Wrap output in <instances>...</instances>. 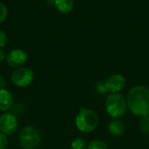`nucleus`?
Here are the masks:
<instances>
[{"mask_svg":"<svg viewBox=\"0 0 149 149\" xmlns=\"http://www.w3.org/2000/svg\"><path fill=\"white\" fill-rule=\"evenodd\" d=\"M127 108L134 115H149V89L144 85L134 86L127 94Z\"/></svg>","mask_w":149,"mask_h":149,"instance_id":"obj_1","label":"nucleus"},{"mask_svg":"<svg viewBox=\"0 0 149 149\" xmlns=\"http://www.w3.org/2000/svg\"><path fill=\"white\" fill-rule=\"evenodd\" d=\"M99 121V116L94 111L81 109L76 117V126L80 132L89 133L97 128Z\"/></svg>","mask_w":149,"mask_h":149,"instance_id":"obj_2","label":"nucleus"},{"mask_svg":"<svg viewBox=\"0 0 149 149\" xmlns=\"http://www.w3.org/2000/svg\"><path fill=\"white\" fill-rule=\"evenodd\" d=\"M106 110L111 117L119 119L127 112V99L119 93H112L106 100Z\"/></svg>","mask_w":149,"mask_h":149,"instance_id":"obj_3","label":"nucleus"},{"mask_svg":"<svg viewBox=\"0 0 149 149\" xmlns=\"http://www.w3.org/2000/svg\"><path fill=\"white\" fill-rule=\"evenodd\" d=\"M41 143L39 131L31 126L24 127L19 134V144L23 149H36Z\"/></svg>","mask_w":149,"mask_h":149,"instance_id":"obj_4","label":"nucleus"},{"mask_svg":"<svg viewBox=\"0 0 149 149\" xmlns=\"http://www.w3.org/2000/svg\"><path fill=\"white\" fill-rule=\"evenodd\" d=\"M34 79L33 71L25 67L16 68L11 74V82L17 87H27L30 85Z\"/></svg>","mask_w":149,"mask_h":149,"instance_id":"obj_5","label":"nucleus"},{"mask_svg":"<svg viewBox=\"0 0 149 149\" xmlns=\"http://www.w3.org/2000/svg\"><path fill=\"white\" fill-rule=\"evenodd\" d=\"M18 127L17 117L11 112H4L0 115V132L5 136L14 134Z\"/></svg>","mask_w":149,"mask_h":149,"instance_id":"obj_6","label":"nucleus"},{"mask_svg":"<svg viewBox=\"0 0 149 149\" xmlns=\"http://www.w3.org/2000/svg\"><path fill=\"white\" fill-rule=\"evenodd\" d=\"M27 59H28V55L26 52L19 48L11 50L6 55L7 64L10 67L15 68H21L24 64H25V62L27 61Z\"/></svg>","mask_w":149,"mask_h":149,"instance_id":"obj_7","label":"nucleus"},{"mask_svg":"<svg viewBox=\"0 0 149 149\" xmlns=\"http://www.w3.org/2000/svg\"><path fill=\"white\" fill-rule=\"evenodd\" d=\"M127 84L125 76L120 74H114L110 76L105 82V86L108 92L118 93L121 91Z\"/></svg>","mask_w":149,"mask_h":149,"instance_id":"obj_8","label":"nucleus"},{"mask_svg":"<svg viewBox=\"0 0 149 149\" xmlns=\"http://www.w3.org/2000/svg\"><path fill=\"white\" fill-rule=\"evenodd\" d=\"M13 96L6 89L0 90V111L6 112L13 106Z\"/></svg>","mask_w":149,"mask_h":149,"instance_id":"obj_9","label":"nucleus"},{"mask_svg":"<svg viewBox=\"0 0 149 149\" xmlns=\"http://www.w3.org/2000/svg\"><path fill=\"white\" fill-rule=\"evenodd\" d=\"M109 132L113 136H120L123 134L125 131V125L124 123L120 120L119 119H114L109 124Z\"/></svg>","mask_w":149,"mask_h":149,"instance_id":"obj_10","label":"nucleus"},{"mask_svg":"<svg viewBox=\"0 0 149 149\" xmlns=\"http://www.w3.org/2000/svg\"><path fill=\"white\" fill-rule=\"evenodd\" d=\"M54 5L60 13L68 14L72 11L74 3L73 0H56Z\"/></svg>","mask_w":149,"mask_h":149,"instance_id":"obj_11","label":"nucleus"},{"mask_svg":"<svg viewBox=\"0 0 149 149\" xmlns=\"http://www.w3.org/2000/svg\"><path fill=\"white\" fill-rule=\"evenodd\" d=\"M139 127L144 135L149 136V115L141 117L139 122Z\"/></svg>","mask_w":149,"mask_h":149,"instance_id":"obj_12","label":"nucleus"},{"mask_svg":"<svg viewBox=\"0 0 149 149\" xmlns=\"http://www.w3.org/2000/svg\"><path fill=\"white\" fill-rule=\"evenodd\" d=\"M87 149H109L107 144L102 141H92L88 145H87Z\"/></svg>","mask_w":149,"mask_h":149,"instance_id":"obj_13","label":"nucleus"},{"mask_svg":"<svg viewBox=\"0 0 149 149\" xmlns=\"http://www.w3.org/2000/svg\"><path fill=\"white\" fill-rule=\"evenodd\" d=\"M72 149H87L86 141L82 138H76L72 142Z\"/></svg>","mask_w":149,"mask_h":149,"instance_id":"obj_14","label":"nucleus"},{"mask_svg":"<svg viewBox=\"0 0 149 149\" xmlns=\"http://www.w3.org/2000/svg\"><path fill=\"white\" fill-rule=\"evenodd\" d=\"M8 16V9L6 5L0 1V24L3 23Z\"/></svg>","mask_w":149,"mask_h":149,"instance_id":"obj_15","label":"nucleus"},{"mask_svg":"<svg viewBox=\"0 0 149 149\" xmlns=\"http://www.w3.org/2000/svg\"><path fill=\"white\" fill-rule=\"evenodd\" d=\"M96 91L100 94V95H105L107 92V90L105 86V83H102V82H99L97 84H96Z\"/></svg>","mask_w":149,"mask_h":149,"instance_id":"obj_16","label":"nucleus"},{"mask_svg":"<svg viewBox=\"0 0 149 149\" xmlns=\"http://www.w3.org/2000/svg\"><path fill=\"white\" fill-rule=\"evenodd\" d=\"M7 42H8L7 34L3 31L0 30V48L3 47L7 44Z\"/></svg>","mask_w":149,"mask_h":149,"instance_id":"obj_17","label":"nucleus"},{"mask_svg":"<svg viewBox=\"0 0 149 149\" xmlns=\"http://www.w3.org/2000/svg\"><path fill=\"white\" fill-rule=\"evenodd\" d=\"M7 145V138L6 136L0 132V149H4Z\"/></svg>","mask_w":149,"mask_h":149,"instance_id":"obj_18","label":"nucleus"},{"mask_svg":"<svg viewBox=\"0 0 149 149\" xmlns=\"http://www.w3.org/2000/svg\"><path fill=\"white\" fill-rule=\"evenodd\" d=\"M7 85V81L4 76H0V90H4Z\"/></svg>","mask_w":149,"mask_h":149,"instance_id":"obj_19","label":"nucleus"},{"mask_svg":"<svg viewBox=\"0 0 149 149\" xmlns=\"http://www.w3.org/2000/svg\"><path fill=\"white\" fill-rule=\"evenodd\" d=\"M5 58H6V56H5V53H4V51H3V50H2V49L0 48V62H2Z\"/></svg>","mask_w":149,"mask_h":149,"instance_id":"obj_20","label":"nucleus"},{"mask_svg":"<svg viewBox=\"0 0 149 149\" xmlns=\"http://www.w3.org/2000/svg\"><path fill=\"white\" fill-rule=\"evenodd\" d=\"M47 4H49L50 5H54L55 4V2L56 0H45Z\"/></svg>","mask_w":149,"mask_h":149,"instance_id":"obj_21","label":"nucleus"}]
</instances>
